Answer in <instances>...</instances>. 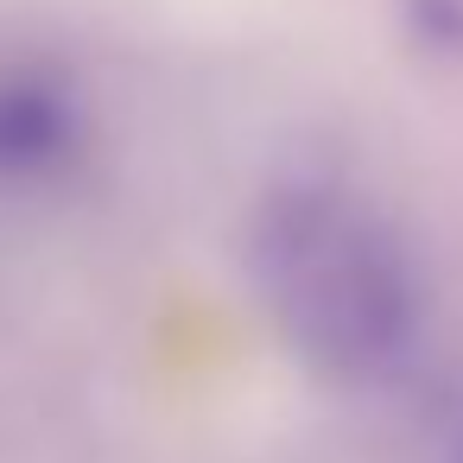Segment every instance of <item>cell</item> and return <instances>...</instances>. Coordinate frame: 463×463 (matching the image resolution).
Wrapping results in <instances>:
<instances>
[{
  "label": "cell",
  "mask_w": 463,
  "mask_h": 463,
  "mask_svg": "<svg viewBox=\"0 0 463 463\" xmlns=\"http://www.w3.org/2000/svg\"><path fill=\"white\" fill-rule=\"evenodd\" d=\"M248 286L279 349L324 387L374 393L425 349V267L349 178L292 172L248 216Z\"/></svg>",
  "instance_id": "cell-1"
},
{
  "label": "cell",
  "mask_w": 463,
  "mask_h": 463,
  "mask_svg": "<svg viewBox=\"0 0 463 463\" xmlns=\"http://www.w3.org/2000/svg\"><path fill=\"white\" fill-rule=\"evenodd\" d=\"M90 153V102L52 58H0V191H45Z\"/></svg>",
  "instance_id": "cell-2"
},
{
  "label": "cell",
  "mask_w": 463,
  "mask_h": 463,
  "mask_svg": "<svg viewBox=\"0 0 463 463\" xmlns=\"http://www.w3.org/2000/svg\"><path fill=\"white\" fill-rule=\"evenodd\" d=\"M406 7H412V33L425 45L463 52V0H406Z\"/></svg>",
  "instance_id": "cell-3"
},
{
  "label": "cell",
  "mask_w": 463,
  "mask_h": 463,
  "mask_svg": "<svg viewBox=\"0 0 463 463\" xmlns=\"http://www.w3.org/2000/svg\"><path fill=\"white\" fill-rule=\"evenodd\" d=\"M438 463H463V412H457V425L444 431V444H438Z\"/></svg>",
  "instance_id": "cell-4"
}]
</instances>
